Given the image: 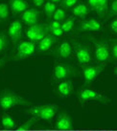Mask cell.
<instances>
[{
	"label": "cell",
	"mask_w": 117,
	"mask_h": 131,
	"mask_svg": "<svg viewBox=\"0 0 117 131\" xmlns=\"http://www.w3.org/2000/svg\"><path fill=\"white\" fill-rule=\"evenodd\" d=\"M48 1H50V2H52V3H59V2H61L62 0H48Z\"/></svg>",
	"instance_id": "obj_33"
},
{
	"label": "cell",
	"mask_w": 117,
	"mask_h": 131,
	"mask_svg": "<svg viewBox=\"0 0 117 131\" xmlns=\"http://www.w3.org/2000/svg\"><path fill=\"white\" fill-rule=\"evenodd\" d=\"M72 13L75 16L80 17V18H84V16L88 14V9L84 4H79V5H76L73 8Z\"/></svg>",
	"instance_id": "obj_19"
},
{
	"label": "cell",
	"mask_w": 117,
	"mask_h": 131,
	"mask_svg": "<svg viewBox=\"0 0 117 131\" xmlns=\"http://www.w3.org/2000/svg\"><path fill=\"white\" fill-rule=\"evenodd\" d=\"M10 15V8L7 4L0 3V22L7 21Z\"/></svg>",
	"instance_id": "obj_21"
},
{
	"label": "cell",
	"mask_w": 117,
	"mask_h": 131,
	"mask_svg": "<svg viewBox=\"0 0 117 131\" xmlns=\"http://www.w3.org/2000/svg\"><path fill=\"white\" fill-rule=\"evenodd\" d=\"M32 2H33L37 7H41L44 3V0H32Z\"/></svg>",
	"instance_id": "obj_31"
},
{
	"label": "cell",
	"mask_w": 117,
	"mask_h": 131,
	"mask_svg": "<svg viewBox=\"0 0 117 131\" xmlns=\"http://www.w3.org/2000/svg\"><path fill=\"white\" fill-rule=\"evenodd\" d=\"M77 95L79 101L82 103L88 102H100V103L106 104V103H110V100L108 97L100 94L99 92L95 91L94 89H91V88H83V89H80L78 91Z\"/></svg>",
	"instance_id": "obj_3"
},
{
	"label": "cell",
	"mask_w": 117,
	"mask_h": 131,
	"mask_svg": "<svg viewBox=\"0 0 117 131\" xmlns=\"http://www.w3.org/2000/svg\"><path fill=\"white\" fill-rule=\"evenodd\" d=\"M6 63V61H5V59H0V68L2 67V66L4 65Z\"/></svg>",
	"instance_id": "obj_32"
},
{
	"label": "cell",
	"mask_w": 117,
	"mask_h": 131,
	"mask_svg": "<svg viewBox=\"0 0 117 131\" xmlns=\"http://www.w3.org/2000/svg\"><path fill=\"white\" fill-rule=\"evenodd\" d=\"M56 41H57V38L54 36H52L51 34H48L46 37H43L38 42L37 46V52L38 53H44V52L48 51L55 44Z\"/></svg>",
	"instance_id": "obj_16"
},
{
	"label": "cell",
	"mask_w": 117,
	"mask_h": 131,
	"mask_svg": "<svg viewBox=\"0 0 117 131\" xmlns=\"http://www.w3.org/2000/svg\"><path fill=\"white\" fill-rule=\"evenodd\" d=\"M56 10H57V6H56L55 3H52L50 1H48L44 4V13L47 15L48 18L53 17V15L56 12Z\"/></svg>",
	"instance_id": "obj_23"
},
{
	"label": "cell",
	"mask_w": 117,
	"mask_h": 131,
	"mask_svg": "<svg viewBox=\"0 0 117 131\" xmlns=\"http://www.w3.org/2000/svg\"><path fill=\"white\" fill-rule=\"evenodd\" d=\"M79 0H62L61 2V6L62 8H73L78 4Z\"/></svg>",
	"instance_id": "obj_28"
},
{
	"label": "cell",
	"mask_w": 117,
	"mask_h": 131,
	"mask_svg": "<svg viewBox=\"0 0 117 131\" xmlns=\"http://www.w3.org/2000/svg\"><path fill=\"white\" fill-rule=\"evenodd\" d=\"M110 31L114 35H117V17L110 22Z\"/></svg>",
	"instance_id": "obj_30"
},
{
	"label": "cell",
	"mask_w": 117,
	"mask_h": 131,
	"mask_svg": "<svg viewBox=\"0 0 117 131\" xmlns=\"http://www.w3.org/2000/svg\"><path fill=\"white\" fill-rule=\"evenodd\" d=\"M37 121H38L37 118L32 117V118H30L28 121H26L25 123H23L22 124H20L18 127H17V129H18V130H28V129H31L35 124H37Z\"/></svg>",
	"instance_id": "obj_22"
},
{
	"label": "cell",
	"mask_w": 117,
	"mask_h": 131,
	"mask_svg": "<svg viewBox=\"0 0 117 131\" xmlns=\"http://www.w3.org/2000/svg\"><path fill=\"white\" fill-rule=\"evenodd\" d=\"M32 104L33 103L31 102H28L27 100L13 91L6 90L2 92L0 95V108L1 109L8 110L18 105L29 106Z\"/></svg>",
	"instance_id": "obj_1"
},
{
	"label": "cell",
	"mask_w": 117,
	"mask_h": 131,
	"mask_svg": "<svg viewBox=\"0 0 117 131\" xmlns=\"http://www.w3.org/2000/svg\"><path fill=\"white\" fill-rule=\"evenodd\" d=\"M72 47L76 54L78 63L81 65H88L92 59V50L91 47L84 43H80L77 41L72 42Z\"/></svg>",
	"instance_id": "obj_4"
},
{
	"label": "cell",
	"mask_w": 117,
	"mask_h": 131,
	"mask_svg": "<svg viewBox=\"0 0 117 131\" xmlns=\"http://www.w3.org/2000/svg\"><path fill=\"white\" fill-rule=\"evenodd\" d=\"M73 92V85L70 80H62L57 86V93L61 97H68Z\"/></svg>",
	"instance_id": "obj_17"
},
{
	"label": "cell",
	"mask_w": 117,
	"mask_h": 131,
	"mask_svg": "<svg viewBox=\"0 0 117 131\" xmlns=\"http://www.w3.org/2000/svg\"><path fill=\"white\" fill-rule=\"evenodd\" d=\"M91 40L95 47V58L101 63L108 62L110 58V46L105 39L98 40L91 37Z\"/></svg>",
	"instance_id": "obj_6"
},
{
	"label": "cell",
	"mask_w": 117,
	"mask_h": 131,
	"mask_svg": "<svg viewBox=\"0 0 117 131\" xmlns=\"http://www.w3.org/2000/svg\"><path fill=\"white\" fill-rule=\"evenodd\" d=\"M74 24H75V19L72 17H69L66 20H64L62 23V29L63 33H68L70 31H72L74 28Z\"/></svg>",
	"instance_id": "obj_24"
},
{
	"label": "cell",
	"mask_w": 117,
	"mask_h": 131,
	"mask_svg": "<svg viewBox=\"0 0 117 131\" xmlns=\"http://www.w3.org/2000/svg\"><path fill=\"white\" fill-rule=\"evenodd\" d=\"M66 17V13L64 10H62V9H57L56 12L54 13V15H53V18L54 20L56 21H62V20H64Z\"/></svg>",
	"instance_id": "obj_26"
},
{
	"label": "cell",
	"mask_w": 117,
	"mask_h": 131,
	"mask_svg": "<svg viewBox=\"0 0 117 131\" xmlns=\"http://www.w3.org/2000/svg\"><path fill=\"white\" fill-rule=\"evenodd\" d=\"M87 3L92 11L99 15V17L103 18L108 14L109 0H87Z\"/></svg>",
	"instance_id": "obj_11"
},
{
	"label": "cell",
	"mask_w": 117,
	"mask_h": 131,
	"mask_svg": "<svg viewBox=\"0 0 117 131\" xmlns=\"http://www.w3.org/2000/svg\"><path fill=\"white\" fill-rule=\"evenodd\" d=\"M75 67L65 62H58L55 64L53 70V78L55 80H66L71 79L72 77L76 76Z\"/></svg>",
	"instance_id": "obj_5"
},
{
	"label": "cell",
	"mask_w": 117,
	"mask_h": 131,
	"mask_svg": "<svg viewBox=\"0 0 117 131\" xmlns=\"http://www.w3.org/2000/svg\"><path fill=\"white\" fill-rule=\"evenodd\" d=\"M72 54V45L68 41H62L57 45L53 50V55L56 58H68Z\"/></svg>",
	"instance_id": "obj_13"
},
{
	"label": "cell",
	"mask_w": 117,
	"mask_h": 131,
	"mask_svg": "<svg viewBox=\"0 0 117 131\" xmlns=\"http://www.w3.org/2000/svg\"><path fill=\"white\" fill-rule=\"evenodd\" d=\"M60 107L56 104H48V105H37L33 106L26 111L33 117H36L38 120L51 121L57 112L59 111Z\"/></svg>",
	"instance_id": "obj_2"
},
{
	"label": "cell",
	"mask_w": 117,
	"mask_h": 131,
	"mask_svg": "<svg viewBox=\"0 0 117 131\" xmlns=\"http://www.w3.org/2000/svg\"><path fill=\"white\" fill-rule=\"evenodd\" d=\"M115 15H117V0H111L106 18H110V17L115 16Z\"/></svg>",
	"instance_id": "obj_27"
},
{
	"label": "cell",
	"mask_w": 117,
	"mask_h": 131,
	"mask_svg": "<svg viewBox=\"0 0 117 131\" xmlns=\"http://www.w3.org/2000/svg\"><path fill=\"white\" fill-rule=\"evenodd\" d=\"M1 124L3 125V127L8 128V129H14L15 128V119L11 117L10 115H3L1 119Z\"/></svg>",
	"instance_id": "obj_20"
},
{
	"label": "cell",
	"mask_w": 117,
	"mask_h": 131,
	"mask_svg": "<svg viewBox=\"0 0 117 131\" xmlns=\"http://www.w3.org/2000/svg\"><path fill=\"white\" fill-rule=\"evenodd\" d=\"M114 73H115V75H116V77H117V66H116V68H115V70H114Z\"/></svg>",
	"instance_id": "obj_34"
},
{
	"label": "cell",
	"mask_w": 117,
	"mask_h": 131,
	"mask_svg": "<svg viewBox=\"0 0 117 131\" xmlns=\"http://www.w3.org/2000/svg\"><path fill=\"white\" fill-rule=\"evenodd\" d=\"M40 13L37 9H28L24 13H22V21L28 26H33L38 23Z\"/></svg>",
	"instance_id": "obj_14"
},
{
	"label": "cell",
	"mask_w": 117,
	"mask_h": 131,
	"mask_svg": "<svg viewBox=\"0 0 117 131\" xmlns=\"http://www.w3.org/2000/svg\"><path fill=\"white\" fill-rule=\"evenodd\" d=\"M25 32L28 39L33 42H40L48 34H50L47 24H42V23H37L36 25L29 26Z\"/></svg>",
	"instance_id": "obj_7"
},
{
	"label": "cell",
	"mask_w": 117,
	"mask_h": 131,
	"mask_svg": "<svg viewBox=\"0 0 117 131\" xmlns=\"http://www.w3.org/2000/svg\"><path fill=\"white\" fill-rule=\"evenodd\" d=\"M55 127L60 130H69L72 129V120L66 112H62L56 119Z\"/></svg>",
	"instance_id": "obj_15"
},
{
	"label": "cell",
	"mask_w": 117,
	"mask_h": 131,
	"mask_svg": "<svg viewBox=\"0 0 117 131\" xmlns=\"http://www.w3.org/2000/svg\"><path fill=\"white\" fill-rule=\"evenodd\" d=\"M110 52H111L110 55H112L113 59L117 60V39L112 41L111 44H110Z\"/></svg>",
	"instance_id": "obj_29"
},
{
	"label": "cell",
	"mask_w": 117,
	"mask_h": 131,
	"mask_svg": "<svg viewBox=\"0 0 117 131\" xmlns=\"http://www.w3.org/2000/svg\"><path fill=\"white\" fill-rule=\"evenodd\" d=\"M106 63H100L96 65H84L83 66V74L84 78V84L93 82L97 79V77L102 73V71L105 69Z\"/></svg>",
	"instance_id": "obj_9"
},
{
	"label": "cell",
	"mask_w": 117,
	"mask_h": 131,
	"mask_svg": "<svg viewBox=\"0 0 117 131\" xmlns=\"http://www.w3.org/2000/svg\"><path fill=\"white\" fill-rule=\"evenodd\" d=\"M36 49H37V46L33 41H30V40L21 41L16 47L14 59L15 60H21V59H25V58H29L35 54Z\"/></svg>",
	"instance_id": "obj_8"
},
{
	"label": "cell",
	"mask_w": 117,
	"mask_h": 131,
	"mask_svg": "<svg viewBox=\"0 0 117 131\" xmlns=\"http://www.w3.org/2000/svg\"><path fill=\"white\" fill-rule=\"evenodd\" d=\"M8 34L13 43L18 42L22 37V22L20 20H15L9 25Z\"/></svg>",
	"instance_id": "obj_12"
},
{
	"label": "cell",
	"mask_w": 117,
	"mask_h": 131,
	"mask_svg": "<svg viewBox=\"0 0 117 131\" xmlns=\"http://www.w3.org/2000/svg\"><path fill=\"white\" fill-rule=\"evenodd\" d=\"M10 8L14 15H18L28 10L29 5L24 0H10Z\"/></svg>",
	"instance_id": "obj_18"
},
{
	"label": "cell",
	"mask_w": 117,
	"mask_h": 131,
	"mask_svg": "<svg viewBox=\"0 0 117 131\" xmlns=\"http://www.w3.org/2000/svg\"><path fill=\"white\" fill-rule=\"evenodd\" d=\"M102 28L101 22L96 19H89V20H84L81 21L79 24H77L76 27H74L72 32L73 35H79L81 33L84 32H98Z\"/></svg>",
	"instance_id": "obj_10"
},
{
	"label": "cell",
	"mask_w": 117,
	"mask_h": 131,
	"mask_svg": "<svg viewBox=\"0 0 117 131\" xmlns=\"http://www.w3.org/2000/svg\"><path fill=\"white\" fill-rule=\"evenodd\" d=\"M9 46V38L5 33H0V53L5 51Z\"/></svg>",
	"instance_id": "obj_25"
}]
</instances>
